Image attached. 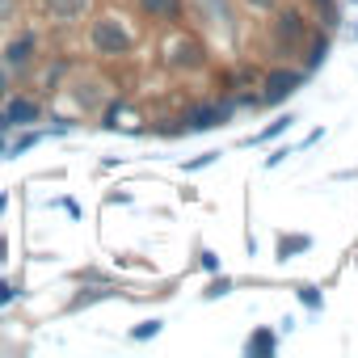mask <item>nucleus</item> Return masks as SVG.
Returning <instances> with one entry per match:
<instances>
[{
	"mask_svg": "<svg viewBox=\"0 0 358 358\" xmlns=\"http://www.w3.org/2000/svg\"><path fill=\"white\" fill-rule=\"evenodd\" d=\"M93 47L101 51V55H122V51H131V34L118 26V22H97L93 26Z\"/></svg>",
	"mask_w": 358,
	"mask_h": 358,
	"instance_id": "nucleus-1",
	"label": "nucleus"
},
{
	"mask_svg": "<svg viewBox=\"0 0 358 358\" xmlns=\"http://www.w3.org/2000/svg\"><path fill=\"white\" fill-rule=\"evenodd\" d=\"M299 85H303L299 72H274V76L266 80V93H262V97H266V101H282V97H291Z\"/></svg>",
	"mask_w": 358,
	"mask_h": 358,
	"instance_id": "nucleus-2",
	"label": "nucleus"
},
{
	"mask_svg": "<svg viewBox=\"0 0 358 358\" xmlns=\"http://www.w3.org/2000/svg\"><path fill=\"white\" fill-rule=\"evenodd\" d=\"M30 51H34V34H22V38H13L5 47V64L9 68H26L30 64Z\"/></svg>",
	"mask_w": 358,
	"mask_h": 358,
	"instance_id": "nucleus-3",
	"label": "nucleus"
},
{
	"mask_svg": "<svg viewBox=\"0 0 358 358\" xmlns=\"http://www.w3.org/2000/svg\"><path fill=\"white\" fill-rule=\"evenodd\" d=\"M228 118V106H203V110H194L186 122H190V131H203V127H220Z\"/></svg>",
	"mask_w": 358,
	"mask_h": 358,
	"instance_id": "nucleus-4",
	"label": "nucleus"
},
{
	"mask_svg": "<svg viewBox=\"0 0 358 358\" xmlns=\"http://www.w3.org/2000/svg\"><path fill=\"white\" fill-rule=\"evenodd\" d=\"M143 13L160 17V22H173V17H182V0H139Z\"/></svg>",
	"mask_w": 358,
	"mask_h": 358,
	"instance_id": "nucleus-5",
	"label": "nucleus"
},
{
	"mask_svg": "<svg viewBox=\"0 0 358 358\" xmlns=\"http://www.w3.org/2000/svg\"><path fill=\"white\" fill-rule=\"evenodd\" d=\"M5 118H9L5 127H26V122L38 118V106H34V101H9V114H5Z\"/></svg>",
	"mask_w": 358,
	"mask_h": 358,
	"instance_id": "nucleus-6",
	"label": "nucleus"
},
{
	"mask_svg": "<svg viewBox=\"0 0 358 358\" xmlns=\"http://www.w3.org/2000/svg\"><path fill=\"white\" fill-rule=\"evenodd\" d=\"M47 5H51V13L64 17V22H72V17L85 13V0H47Z\"/></svg>",
	"mask_w": 358,
	"mask_h": 358,
	"instance_id": "nucleus-7",
	"label": "nucleus"
},
{
	"mask_svg": "<svg viewBox=\"0 0 358 358\" xmlns=\"http://www.w3.org/2000/svg\"><path fill=\"white\" fill-rule=\"evenodd\" d=\"M274 345H278V341H274V333H270V329H257V333L249 337V345H245V350H249V354H274Z\"/></svg>",
	"mask_w": 358,
	"mask_h": 358,
	"instance_id": "nucleus-8",
	"label": "nucleus"
},
{
	"mask_svg": "<svg viewBox=\"0 0 358 358\" xmlns=\"http://www.w3.org/2000/svg\"><path fill=\"white\" fill-rule=\"evenodd\" d=\"M303 34V22L295 17V13H282V22H278V38H287V43H295Z\"/></svg>",
	"mask_w": 358,
	"mask_h": 358,
	"instance_id": "nucleus-9",
	"label": "nucleus"
},
{
	"mask_svg": "<svg viewBox=\"0 0 358 358\" xmlns=\"http://www.w3.org/2000/svg\"><path fill=\"white\" fill-rule=\"evenodd\" d=\"M299 249H308V236H291V241H282V249H278V257L287 262L291 253H299Z\"/></svg>",
	"mask_w": 358,
	"mask_h": 358,
	"instance_id": "nucleus-10",
	"label": "nucleus"
},
{
	"mask_svg": "<svg viewBox=\"0 0 358 358\" xmlns=\"http://www.w3.org/2000/svg\"><path fill=\"white\" fill-rule=\"evenodd\" d=\"M156 333H160V320H148V324H139L131 337H135V341H148V337H156Z\"/></svg>",
	"mask_w": 358,
	"mask_h": 358,
	"instance_id": "nucleus-11",
	"label": "nucleus"
},
{
	"mask_svg": "<svg viewBox=\"0 0 358 358\" xmlns=\"http://www.w3.org/2000/svg\"><path fill=\"white\" fill-rule=\"evenodd\" d=\"M291 122H295V118H278V122H274L270 131H262V135H257V143H262V139H270V135H282V131H287Z\"/></svg>",
	"mask_w": 358,
	"mask_h": 358,
	"instance_id": "nucleus-12",
	"label": "nucleus"
},
{
	"mask_svg": "<svg viewBox=\"0 0 358 358\" xmlns=\"http://www.w3.org/2000/svg\"><path fill=\"white\" fill-rule=\"evenodd\" d=\"M299 299H303V303H308V308H320V295H316V291H312V287H303V291H299Z\"/></svg>",
	"mask_w": 358,
	"mask_h": 358,
	"instance_id": "nucleus-13",
	"label": "nucleus"
},
{
	"mask_svg": "<svg viewBox=\"0 0 358 358\" xmlns=\"http://www.w3.org/2000/svg\"><path fill=\"white\" fill-rule=\"evenodd\" d=\"M13 9H17V0H0V22H9Z\"/></svg>",
	"mask_w": 358,
	"mask_h": 358,
	"instance_id": "nucleus-14",
	"label": "nucleus"
},
{
	"mask_svg": "<svg viewBox=\"0 0 358 358\" xmlns=\"http://www.w3.org/2000/svg\"><path fill=\"white\" fill-rule=\"evenodd\" d=\"M320 59H324V43L316 38V43H312V64H320Z\"/></svg>",
	"mask_w": 358,
	"mask_h": 358,
	"instance_id": "nucleus-15",
	"label": "nucleus"
},
{
	"mask_svg": "<svg viewBox=\"0 0 358 358\" xmlns=\"http://www.w3.org/2000/svg\"><path fill=\"white\" fill-rule=\"evenodd\" d=\"M224 291H228V278H220V282H211V291H207V295L215 299V295H224Z\"/></svg>",
	"mask_w": 358,
	"mask_h": 358,
	"instance_id": "nucleus-16",
	"label": "nucleus"
},
{
	"mask_svg": "<svg viewBox=\"0 0 358 358\" xmlns=\"http://www.w3.org/2000/svg\"><path fill=\"white\" fill-rule=\"evenodd\" d=\"M13 295H17V291H13V287H9V282H0V303H9V299H13Z\"/></svg>",
	"mask_w": 358,
	"mask_h": 358,
	"instance_id": "nucleus-17",
	"label": "nucleus"
},
{
	"mask_svg": "<svg viewBox=\"0 0 358 358\" xmlns=\"http://www.w3.org/2000/svg\"><path fill=\"white\" fill-rule=\"evenodd\" d=\"M249 5H257V9H266V5H270V0H249Z\"/></svg>",
	"mask_w": 358,
	"mask_h": 358,
	"instance_id": "nucleus-18",
	"label": "nucleus"
},
{
	"mask_svg": "<svg viewBox=\"0 0 358 358\" xmlns=\"http://www.w3.org/2000/svg\"><path fill=\"white\" fill-rule=\"evenodd\" d=\"M0 97H5V76H0Z\"/></svg>",
	"mask_w": 358,
	"mask_h": 358,
	"instance_id": "nucleus-19",
	"label": "nucleus"
},
{
	"mask_svg": "<svg viewBox=\"0 0 358 358\" xmlns=\"http://www.w3.org/2000/svg\"><path fill=\"white\" fill-rule=\"evenodd\" d=\"M316 5H324V9H329V0H316Z\"/></svg>",
	"mask_w": 358,
	"mask_h": 358,
	"instance_id": "nucleus-20",
	"label": "nucleus"
}]
</instances>
